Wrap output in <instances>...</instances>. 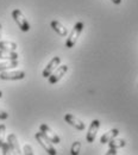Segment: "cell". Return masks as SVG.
Masks as SVG:
<instances>
[{
    "mask_svg": "<svg viewBox=\"0 0 138 155\" xmlns=\"http://www.w3.org/2000/svg\"><path fill=\"white\" fill-rule=\"evenodd\" d=\"M83 28H85V24H83L82 21H78V23L75 24V26L73 28V31H72L69 38L67 39V42H66V47H67V48L70 49V48H73V47L76 44L80 35H81V32H82V30H83Z\"/></svg>",
    "mask_w": 138,
    "mask_h": 155,
    "instance_id": "cell-1",
    "label": "cell"
},
{
    "mask_svg": "<svg viewBox=\"0 0 138 155\" xmlns=\"http://www.w3.org/2000/svg\"><path fill=\"white\" fill-rule=\"evenodd\" d=\"M12 18L17 23V25L19 26V29L23 32H27L30 30V24H29L27 19L25 18V16L23 15V12L20 10L16 8V10L12 11Z\"/></svg>",
    "mask_w": 138,
    "mask_h": 155,
    "instance_id": "cell-2",
    "label": "cell"
},
{
    "mask_svg": "<svg viewBox=\"0 0 138 155\" xmlns=\"http://www.w3.org/2000/svg\"><path fill=\"white\" fill-rule=\"evenodd\" d=\"M35 137H36V140H37V142L40 143V146L44 148V150L48 153L49 155H56L57 154V152H56V149L54 148V144L44 136V134L42 133V131H40V133H37L36 135H35Z\"/></svg>",
    "mask_w": 138,
    "mask_h": 155,
    "instance_id": "cell-3",
    "label": "cell"
},
{
    "mask_svg": "<svg viewBox=\"0 0 138 155\" xmlns=\"http://www.w3.org/2000/svg\"><path fill=\"white\" fill-rule=\"evenodd\" d=\"M40 130L44 134V136H45L51 143H59V142H61V138L59 137V135H57L48 124H40Z\"/></svg>",
    "mask_w": 138,
    "mask_h": 155,
    "instance_id": "cell-4",
    "label": "cell"
},
{
    "mask_svg": "<svg viewBox=\"0 0 138 155\" xmlns=\"http://www.w3.org/2000/svg\"><path fill=\"white\" fill-rule=\"evenodd\" d=\"M7 144H8V148H10V152L12 155H24L21 153V149H20V146L18 143V138L14 134H10L7 136Z\"/></svg>",
    "mask_w": 138,
    "mask_h": 155,
    "instance_id": "cell-5",
    "label": "cell"
},
{
    "mask_svg": "<svg viewBox=\"0 0 138 155\" xmlns=\"http://www.w3.org/2000/svg\"><path fill=\"white\" fill-rule=\"evenodd\" d=\"M25 78V72L23 71H4L0 73L1 80H23Z\"/></svg>",
    "mask_w": 138,
    "mask_h": 155,
    "instance_id": "cell-6",
    "label": "cell"
},
{
    "mask_svg": "<svg viewBox=\"0 0 138 155\" xmlns=\"http://www.w3.org/2000/svg\"><path fill=\"white\" fill-rule=\"evenodd\" d=\"M67 72H68V66H67V64H63V66H61V67H57V68L55 69V72L48 78V79H49V84L55 85L56 82H59V80L62 79V77L66 75Z\"/></svg>",
    "mask_w": 138,
    "mask_h": 155,
    "instance_id": "cell-7",
    "label": "cell"
},
{
    "mask_svg": "<svg viewBox=\"0 0 138 155\" xmlns=\"http://www.w3.org/2000/svg\"><path fill=\"white\" fill-rule=\"evenodd\" d=\"M64 120L68 123V124H70L72 127H74L75 129H78V130H85L86 129V124L79 119L76 116H74V115H72V114H67L66 116H64Z\"/></svg>",
    "mask_w": 138,
    "mask_h": 155,
    "instance_id": "cell-8",
    "label": "cell"
},
{
    "mask_svg": "<svg viewBox=\"0 0 138 155\" xmlns=\"http://www.w3.org/2000/svg\"><path fill=\"white\" fill-rule=\"evenodd\" d=\"M59 63H61V58H59V56L53 58H51V61H50V62L47 64V67L44 68L42 75H43L44 78H49L54 72H55V69L59 66Z\"/></svg>",
    "mask_w": 138,
    "mask_h": 155,
    "instance_id": "cell-9",
    "label": "cell"
},
{
    "mask_svg": "<svg viewBox=\"0 0 138 155\" xmlns=\"http://www.w3.org/2000/svg\"><path fill=\"white\" fill-rule=\"evenodd\" d=\"M99 128H100V120H98V119L92 120V123L89 124V129H88L87 136H86V140H87L88 143H93L94 142Z\"/></svg>",
    "mask_w": 138,
    "mask_h": 155,
    "instance_id": "cell-10",
    "label": "cell"
},
{
    "mask_svg": "<svg viewBox=\"0 0 138 155\" xmlns=\"http://www.w3.org/2000/svg\"><path fill=\"white\" fill-rule=\"evenodd\" d=\"M50 26H51V29H53L56 34H59V36H62V37H66V36L68 35V29H67L63 24H61L59 20H53V21L50 23Z\"/></svg>",
    "mask_w": 138,
    "mask_h": 155,
    "instance_id": "cell-11",
    "label": "cell"
},
{
    "mask_svg": "<svg viewBox=\"0 0 138 155\" xmlns=\"http://www.w3.org/2000/svg\"><path fill=\"white\" fill-rule=\"evenodd\" d=\"M118 135H119L118 129H111V130H108L107 133H105L104 135L100 137V143L101 144H107L110 141H112L113 138H116Z\"/></svg>",
    "mask_w": 138,
    "mask_h": 155,
    "instance_id": "cell-12",
    "label": "cell"
},
{
    "mask_svg": "<svg viewBox=\"0 0 138 155\" xmlns=\"http://www.w3.org/2000/svg\"><path fill=\"white\" fill-rule=\"evenodd\" d=\"M0 58L6 61H13L18 60V54L12 50H0Z\"/></svg>",
    "mask_w": 138,
    "mask_h": 155,
    "instance_id": "cell-13",
    "label": "cell"
},
{
    "mask_svg": "<svg viewBox=\"0 0 138 155\" xmlns=\"http://www.w3.org/2000/svg\"><path fill=\"white\" fill-rule=\"evenodd\" d=\"M0 50H17V44L11 41H0Z\"/></svg>",
    "mask_w": 138,
    "mask_h": 155,
    "instance_id": "cell-14",
    "label": "cell"
},
{
    "mask_svg": "<svg viewBox=\"0 0 138 155\" xmlns=\"http://www.w3.org/2000/svg\"><path fill=\"white\" fill-rule=\"evenodd\" d=\"M18 66V61L13 60V61H6V62H1L0 63V73L4 71H8L11 68H14Z\"/></svg>",
    "mask_w": 138,
    "mask_h": 155,
    "instance_id": "cell-15",
    "label": "cell"
},
{
    "mask_svg": "<svg viewBox=\"0 0 138 155\" xmlns=\"http://www.w3.org/2000/svg\"><path fill=\"white\" fill-rule=\"evenodd\" d=\"M107 144H108V147L112 148V149L123 148V147L125 146V140H123V138H113V140L110 141Z\"/></svg>",
    "mask_w": 138,
    "mask_h": 155,
    "instance_id": "cell-16",
    "label": "cell"
},
{
    "mask_svg": "<svg viewBox=\"0 0 138 155\" xmlns=\"http://www.w3.org/2000/svg\"><path fill=\"white\" fill-rule=\"evenodd\" d=\"M80 152H81V142H80V141H75V142L72 144L70 154L72 155H79Z\"/></svg>",
    "mask_w": 138,
    "mask_h": 155,
    "instance_id": "cell-17",
    "label": "cell"
},
{
    "mask_svg": "<svg viewBox=\"0 0 138 155\" xmlns=\"http://www.w3.org/2000/svg\"><path fill=\"white\" fill-rule=\"evenodd\" d=\"M5 134H6V127L5 124H0V148L5 143Z\"/></svg>",
    "mask_w": 138,
    "mask_h": 155,
    "instance_id": "cell-18",
    "label": "cell"
},
{
    "mask_svg": "<svg viewBox=\"0 0 138 155\" xmlns=\"http://www.w3.org/2000/svg\"><path fill=\"white\" fill-rule=\"evenodd\" d=\"M23 154L24 155H34L32 147H31L30 144H24V147H23Z\"/></svg>",
    "mask_w": 138,
    "mask_h": 155,
    "instance_id": "cell-19",
    "label": "cell"
},
{
    "mask_svg": "<svg viewBox=\"0 0 138 155\" xmlns=\"http://www.w3.org/2000/svg\"><path fill=\"white\" fill-rule=\"evenodd\" d=\"M1 149H2V155H12L11 154V152H10V148H8V144L5 142L4 144H2V147H1Z\"/></svg>",
    "mask_w": 138,
    "mask_h": 155,
    "instance_id": "cell-20",
    "label": "cell"
},
{
    "mask_svg": "<svg viewBox=\"0 0 138 155\" xmlns=\"http://www.w3.org/2000/svg\"><path fill=\"white\" fill-rule=\"evenodd\" d=\"M7 117H8L7 112H6V111H4V110L0 107V119H7Z\"/></svg>",
    "mask_w": 138,
    "mask_h": 155,
    "instance_id": "cell-21",
    "label": "cell"
},
{
    "mask_svg": "<svg viewBox=\"0 0 138 155\" xmlns=\"http://www.w3.org/2000/svg\"><path fill=\"white\" fill-rule=\"evenodd\" d=\"M105 155H117V149H112V148H110L108 152H107Z\"/></svg>",
    "mask_w": 138,
    "mask_h": 155,
    "instance_id": "cell-22",
    "label": "cell"
},
{
    "mask_svg": "<svg viewBox=\"0 0 138 155\" xmlns=\"http://www.w3.org/2000/svg\"><path fill=\"white\" fill-rule=\"evenodd\" d=\"M113 4H116V5H119V4H121V0H111Z\"/></svg>",
    "mask_w": 138,
    "mask_h": 155,
    "instance_id": "cell-23",
    "label": "cell"
},
{
    "mask_svg": "<svg viewBox=\"0 0 138 155\" xmlns=\"http://www.w3.org/2000/svg\"><path fill=\"white\" fill-rule=\"evenodd\" d=\"M1 32H2V25L0 24V37H1Z\"/></svg>",
    "mask_w": 138,
    "mask_h": 155,
    "instance_id": "cell-24",
    "label": "cell"
},
{
    "mask_svg": "<svg viewBox=\"0 0 138 155\" xmlns=\"http://www.w3.org/2000/svg\"><path fill=\"white\" fill-rule=\"evenodd\" d=\"M2 97V92H1V91H0V98Z\"/></svg>",
    "mask_w": 138,
    "mask_h": 155,
    "instance_id": "cell-25",
    "label": "cell"
}]
</instances>
